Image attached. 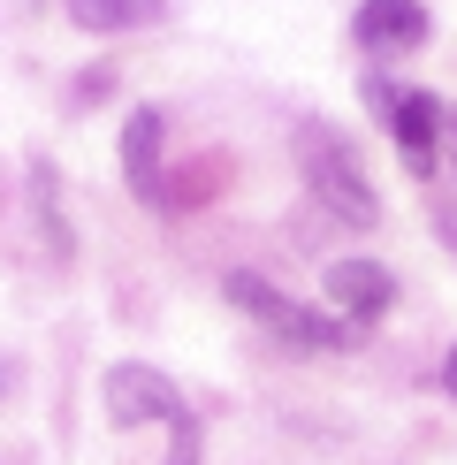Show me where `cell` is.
<instances>
[{
	"label": "cell",
	"mask_w": 457,
	"mask_h": 465,
	"mask_svg": "<svg viewBox=\"0 0 457 465\" xmlns=\"http://www.w3.org/2000/svg\"><path fill=\"white\" fill-rule=\"evenodd\" d=\"M389 107V130H396V153H404L412 176L434 168V145H442V100L434 92H374Z\"/></svg>",
	"instance_id": "obj_4"
},
{
	"label": "cell",
	"mask_w": 457,
	"mask_h": 465,
	"mask_svg": "<svg viewBox=\"0 0 457 465\" xmlns=\"http://www.w3.org/2000/svg\"><path fill=\"white\" fill-rule=\"evenodd\" d=\"M107 412H114V428L168 420V428H176V458L168 465H190V412H183V397H176L168 374H152V366H114L107 374Z\"/></svg>",
	"instance_id": "obj_3"
},
{
	"label": "cell",
	"mask_w": 457,
	"mask_h": 465,
	"mask_svg": "<svg viewBox=\"0 0 457 465\" xmlns=\"http://www.w3.org/2000/svg\"><path fill=\"white\" fill-rule=\"evenodd\" d=\"M419 38H427L419 0H358V46L366 54H412Z\"/></svg>",
	"instance_id": "obj_5"
},
{
	"label": "cell",
	"mask_w": 457,
	"mask_h": 465,
	"mask_svg": "<svg viewBox=\"0 0 457 465\" xmlns=\"http://www.w3.org/2000/svg\"><path fill=\"white\" fill-rule=\"evenodd\" d=\"M122 176L138 199H152L160 191V107H138L122 123Z\"/></svg>",
	"instance_id": "obj_7"
},
{
	"label": "cell",
	"mask_w": 457,
	"mask_h": 465,
	"mask_svg": "<svg viewBox=\"0 0 457 465\" xmlns=\"http://www.w3.org/2000/svg\"><path fill=\"white\" fill-rule=\"evenodd\" d=\"M450 161H457V114H450Z\"/></svg>",
	"instance_id": "obj_12"
},
{
	"label": "cell",
	"mask_w": 457,
	"mask_h": 465,
	"mask_svg": "<svg viewBox=\"0 0 457 465\" xmlns=\"http://www.w3.org/2000/svg\"><path fill=\"white\" fill-rule=\"evenodd\" d=\"M328 298H335L351 321H374V313H389L396 282H389V267H374V260H335V267H328Z\"/></svg>",
	"instance_id": "obj_6"
},
{
	"label": "cell",
	"mask_w": 457,
	"mask_h": 465,
	"mask_svg": "<svg viewBox=\"0 0 457 465\" xmlns=\"http://www.w3.org/2000/svg\"><path fill=\"white\" fill-rule=\"evenodd\" d=\"M8 390H15V359L0 351V397H8Z\"/></svg>",
	"instance_id": "obj_11"
},
{
	"label": "cell",
	"mask_w": 457,
	"mask_h": 465,
	"mask_svg": "<svg viewBox=\"0 0 457 465\" xmlns=\"http://www.w3.org/2000/svg\"><path fill=\"white\" fill-rule=\"evenodd\" d=\"M228 298H237L259 328H275L282 343H297V351H343V343H351V328H343V321L305 313L297 298H282V290H275V282H259V275H228Z\"/></svg>",
	"instance_id": "obj_2"
},
{
	"label": "cell",
	"mask_w": 457,
	"mask_h": 465,
	"mask_svg": "<svg viewBox=\"0 0 457 465\" xmlns=\"http://www.w3.org/2000/svg\"><path fill=\"white\" fill-rule=\"evenodd\" d=\"M31 183H38V214H46V237H53V252H69V229H62V199H53V168L38 161V168H31Z\"/></svg>",
	"instance_id": "obj_9"
},
{
	"label": "cell",
	"mask_w": 457,
	"mask_h": 465,
	"mask_svg": "<svg viewBox=\"0 0 457 465\" xmlns=\"http://www.w3.org/2000/svg\"><path fill=\"white\" fill-rule=\"evenodd\" d=\"M69 15H76V31H145V24H160L168 15V0H69Z\"/></svg>",
	"instance_id": "obj_8"
},
{
	"label": "cell",
	"mask_w": 457,
	"mask_h": 465,
	"mask_svg": "<svg viewBox=\"0 0 457 465\" xmlns=\"http://www.w3.org/2000/svg\"><path fill=\"white\" fill-rule=\"evenodd\" d=\"M442 390L457 397V343H450V359H442Z\"/></svg>",
	"instance_id": "obj_10"
},
{
	"label": "cell",
	"mask_w": 457,
	"mask_h": 465,
	"mask_svg": "<svg viewBox=\"0 0 457 465\" xmlns=\"http://www.w3.org/2000/svg\"><path fill=\"white\" fill-rule=\"evenodd\" d=\"M305 183L320 191V206L328 214H343V222H358L366 229L374 214H381V199H374V183H366V168H358V153L343 145V138H328V130H305Z\"/></svg>",
	"instance_id": "obj_1"
}]
</instances>
